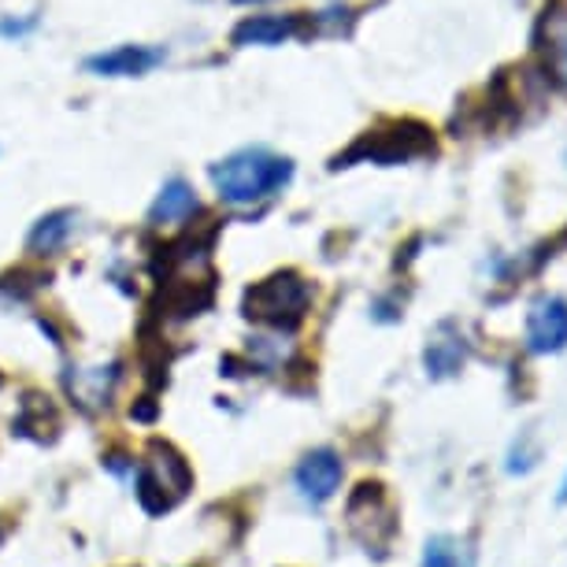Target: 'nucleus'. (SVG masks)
Masks as SVG:
<instances>
[{"label": "nucleus", "instance_id": "nucleus-1", "mask_svg": "<svg viewBox=\"0 0 567 567\" xmlns=\"http://www.w3.org/2000/svg\"><path fill=\"white\" fill-rule=\"evenodd\" d=\"M208 175L223 205L249 208L290 186L293 159L278 156L264 145H252V148H238V153H230L227 159H219V164H212Z\"/></svg>", "mask_w": 567, "mask_h": 567}, {"label": "nucleus", "instance_id": "nucleus-2", "mask_svg": "<svg viewBox=\"0 0 567 567\" xmlns=\"http://www.w3.org/2000/svg\"><path fill=\"white\" fill-rule=\"evenodd\" d=\"M312 305V286L297 271H278L245 290V316L275 330H293Z\"/></svg>", "mask_w": 567, "mask_h": 567}, {"label": "nucleus", "instance_id": "nucleus-3", "mask_svg": "<svg viewBox=\"0 0 567 567\" xmlns=\"http://www.w3.org/2000/svg\"><path fill=\"white\" fill-rule=\"evenodd\" d=\"M426 153H434V134L426 131L423 123L404 120V123L382 126V131H368L357 145L349 148V153H341L330 167H352V164H360V159L390 167V164H409V159L426 156Z\"/></svg>", "mask_w": 567, "mask_h": 567}, {"label": "nucleus", "instance_id": "nucleus-4", "mask_svg": "<svg viewBox=\"0 0 567 567\" xmlns=\"http://www.w3.org/2000/svg\"><path fill=\"white\" fill-rule=\"evenodd\" d=\"M189 486H194V475H189L186 460L171 445L153 442L142 471H137V501H142V508L159 516V512L175 508Z\"/></svg>", "mask_w": 567, "mask_h": 567}, {"label": "nucleus", "instance_id": "nucleus-5", "mask_svg": "<svg viewBox=\"0 0 567 567\" xmlns=\"http://www.w3.org/2000/svg\"><path fill=\"white\" fill-rule=\"evenodd\" d=\"M357 497L368 505L363 512L357 501H349V530L368 545V549H386L390 538L398 534V523H393V512L386 505V494H382L379 483H360Z\"/></svg>", "mask_w": 567, "mask_h": 567}, {"label": "nucleus", "instance_id": "nucleus-6", "mask_svg": "<svg viewBox=\"0 0 567 567\" xmlns=\"http://www.w3.org/2000/svg\"><path fill=\"white\" fill-rule=\"evenodd\" d=\"M527 349L534 357H556L567 349V301L556 293L534 297L527 308Z\"/></svg>", "mask_w": 567, "mask_h": 567}, {"label": "nucleus", "instance_id": "nucleus-7", "mask_svg": "<svg viewBox=\"0 0 567 567\" xmlns=\"http://www.w3.org/2000/svg\"><path fill=\"white\" fill-rule=\"evenodd\" d=\"M341 475H346V467H341V456L334 449H312L301 464H297V475L293 483L301 489V497L308 505H327L330 497L341 489Z\"/></svg>", "mask_w": 567, "mask_h": 567}, {"label": "nucleus", "instance_id": "nucleus-8", "mask_svg": "<svg viewBox=\"0 0 567 567\" xmlns=\"http://www.w3.org/2000/svg\"><path fill=\"white\" fill-rule=\"evenodd\" d=\"M167 60V52L159 45H120L109 52L85 60V71L101 74V79H142V74L156 71Z\"/></svg>", "mask_w": 567, "mask_h": 567}, {"label": "nucleus", "instance_id": "nucleus-9", "mask_svg": "<svg viewBox=\"0 0 567 567\" xmlns=\"http://www.w3.org/2000/svg\"><path fill=\"white\" fill-rule=\"evenodd\" d=\"M301 34V19L297 16H249L234 27V45H286Z\"/></svg>", "mask_w": 567, "mask_h": 567}, {"label": "nucleus", "instance_id": "nucleus-10", "mask_svg": "<svg viewBox=\"0 0 567 567\" xmlns=\"http://www.w3.org/2000/svg\"><path fill=\"white\" fill-rule=\"evenodd\" d=\"M467 363V341L456 334L453 327L442 323L437 334L431 338V346L423 349V368L431 379H453L460 374V368Z\"/></svg>", "mask_w": 567, "mask_h": 567}, {"label": "nucleus", "instance_id": "nucleus-11", "mask_svg": "<svg viewBox=\"0 0 567 567\" xmlns=\"http://www.w3.org/2000/svg\"><path fill=\"white\" fill-rule=\"evenodd\" d=\"M197 212H200L197 189L189 186L186 178H171L156 194L153 208H148V223H153V227H171V223H182V219L197 216Z\"/></svg>", "mask_w": 567, "mask_h": 567}, {"label": "nucleus", "instance_id": "nucleus-12", "mask_svg": "<svg viewBox=\"0 0 567 567\" xmlns=\"http://www.w3.org/2000/svg\"><path fill=\"white\" fill-rule=\"evenodd\" d=\"M538 27H549V41L538 45L545 52V71H549L553 82H560L567 90V8H564V0H553V4L545 8Z\"/></svg>", "mask_w": 567, "mask_h": 567}, {"label": "nucleus", "instance_id": "nucleus-13", "mask_svg": "<svg viewBox=\"0 0 567 567\" xmlns=\"http://www.w3.org/2000/svg\"><path fill=\"white\" fill-rule=\"evenodd\" d=\"M71 230H74V212H68V208L49 212V216H41L34 223V230H30V238H27V249L38 256H49L71 238Z\"/></svg>", "mask_w": 567, "mask_h": 567}, {"label": "nucleus", "instance_id": "nucleus-14", "mask_svg": "<svg viewBox=\"0 0 567 567\" xmlns=\"http://www.w3.org/2000/svg\"><path fill=\"white\" fill-rule=\"evenodd\" d=\"M423 567H471V553L460 538L434 534V538L423 545Z\"/></svg>", "mask_w": 567, "mask_h": 567}, {"label": "nucleus", "instance_id": "nucleus-15", "mask_svg": "<svg viewBox=\"0 0 567 567\" xmlns=\"http://www.w3.org/2000/svg\"><path fill=\"white\" fill-rule=\"evenodd\" d=\"M538 460H542L538 434H534V426H530V431H523L516 442H512L505 471H508V475H530V471L538 467Z\"/></svg>", "mask_w": 567, "mask_h": 567}, {"label": "nucleus", "instance_id": "nucleus-16", "mask_svg": "<svg viewBox=\"0 0 567 567\" xmlns=\"http://www.w3.org/2000/svg\"><path fill=\"white\" fill-rule=\"evenodd\" d=\"M38 27V16L30 19H0V38H23Z\"/></svg>", "mask_w": 567, "mask_h": 567}, {"label": "nucleus", "instance_id": "nucleus-17", "mask_svg": "<svg viewBox=\"0 0 567 567\" xmlns=\"http://www.w3.org/2000/svg\"><path fill=\"white\" fill-rule=\"evenodd\" d=\"M556 505H567V471H564V478H560V489H556Z\"/></svg>", "mask_w": 567, "mask_h": 567}, {"label": "nucleus", "instance_id": "nucleus-18", "mask_svg": "<svg viewBox=\"0 0 567 567\" xmlns=\"http://www.w3.org/2000/svg\"><path fill=\"white\" fill-rule=\"evenodd\" d=\"M234 4H260V0H234Z\"/></svg>", "mask_w": 567, "mask_h": 567}]
</instances>
